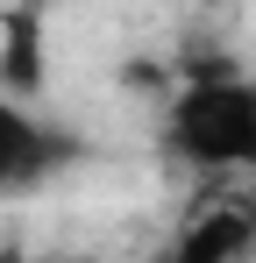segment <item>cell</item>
<instances>
[{"label":"cell","mask_w":256,"mask_h":263,"mask_svg":"<svg viewBox=\"0 0 256 263\" xmlns=\"http://www.w3.org/2000/svg\"><path fill=\"white\" fill-rule=\"evenodd\" d=\"M164 149L213 178H256V79L199 71L164 107Z\"/></svg>","instance_id":"6da1fadb"},{"label":"cell","mask_w":256,"mask_h":263,"mask_svg":"<svg viewBox=\"0 0 256 263\" xmlns=\"http://www.w3.org/2000/svg\"><path fill=\"white\" fill-rule=\"evenodd\" d=\"M71 164V142L43 121L29 100L0 92V199H22Z\"/></svg>","instance_id":"7a4b0ae2"},{"label":"cell","mask_w":256,"mask_h":263,"mask_svg":"<svg viewBox=\"0 0 256 263\" xmlns=\"http://www.w3.org/2000/svg\"><path fill=\"white\" fill-rule=\"evenodd\" d=\"M256 256V192H221L199 199L171 228L164 263H249Z\"/></svg>","instance_id":"3957f363"},{"label":"cell","mask_w":256,"mask_h":263,"mask_svg":"<svg viewBox=\"0 0 256 263\" xmlns=\"http://www.w3.org/2000/svg\"><path fill=\"white\" fill-rule=\"evenodd\" d=\"M0 92H14V100L43 92V14L36 7H14L0 22Z\"/></svg>","instance_id":"277c9868"},{"label":"cell","mask_w":256,"mask_h":263,"mask_svg":"<svg viewBox=\"0 0 256 263\" xmlns=\"http://www.w3.org/2000/svg\"><path fill=\"white\" fill-rule=\"evenodd\" d=\"M79 263H85V256H79Z\"/></svg>","instance_id":"5b68a950"}]
</instances>
